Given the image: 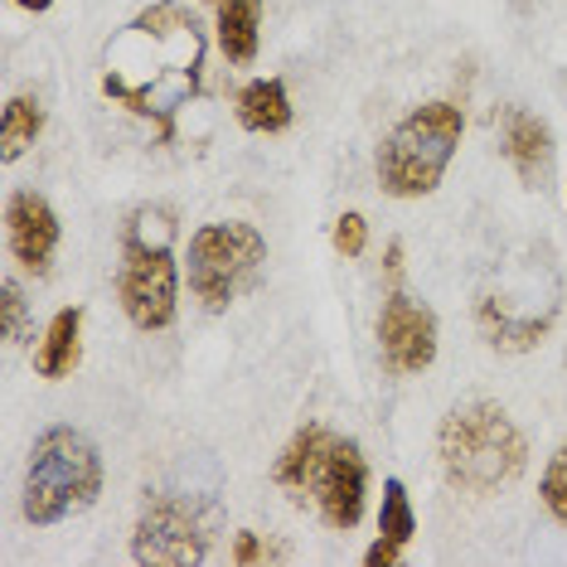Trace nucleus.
<instances>
[{"label":"nucleus","instance_id":"f257e3e1","mask_svg":"<svg viewBox=\"0 0 567 567\" xmlns=\"http://www.w3.org/2000/svg\"><path fill=\"white\" fill-rule=\"evenodd\" d=\"M204 24L175 0L146 6L102 49V97L156 122L161 136L204 87Z\"/></svg>","mask_w":567,"mask_h":567},{"label":"nucleus","instance_id":"f03ea898","mask_svg":"<svg viewBox=\"0 0 567 567\" xmlns=\"http://www.w3.org/2000/svg\"><path fill=\"white\" fill-rule=\"evenodd\" d=\"M436 456H442V475L451 489H461V495H495V489H505L524 475L528 442L499 403L471 398V403H456L442 417Z\"/></svg>","mask_w":567,"mask_h":567},{"label":"nucleus","instance_id":"7ed1b4c3","mask_svg":"<svg viewBox=\"0 0 567 567\" xmlns=\"http://www.w3.org/2000/svg\"><path fill=\"white\" fill-rule=\"evenodd\" d=\"M102 495V451L79 427H49L34 436L24 466V519L34 528H54L73 514L93 509Z\"/></svg>","mask_w":567,"mask_h":567},{"label":"nucleus","instance_id":"20e7f679","mask_svg":"<svg viewBox=\"0 0 567 567\" xmlns=\"http://www.w3.org/2000/svg\"><path fill=\"white\" fill-rule=\"evenodd\" d=\"M122 311L136 330H165L179 306L175 272V214L161 204H141L122 234Z\"/></svg>","mask_w":567,"mask_h":567},{"label":"nucleus","instance_id":"39448f33","mask_svg":"<svg viewBox=\"0 0 567 567\" xmlns=\"http://www.w3.org/2000/svg\"><path fill=\"white\" fill-rule=\"evenodd\" d=\"M461 132H466V112L456 102H427V107H412L403 122L383 136L379 146V185L383 195L393 199H422L442 185L451 156L461 146Z\"/></svg>","mask_w":567,"mask_h":567},{"label":"nucleus","instance_id":"423d86ee","mask_svg":"<svg viewBox=\"0 0 567 567\" xmlns=\"http://www.w3.org/2000/svg\"><path fill=\"white\" fill-rule=\"evenodd\" d=\"M558 306H563V287H558L553 262L528 257L524 267H514V272L499 277L495 291L481 296L475 316H481V330H485V340L495 344V350L524 354L553 330Z\"/></svg>","mask_w":567,"mask_h":567},{"label":"nucleus","instance_id":"0eeeda50","mask_svg":"<svg viewBox=\"0 0 567 567\" xmlns=\"http://www.w3.org/2000/svg\"><path fill=\"white\" fill-rule=\"evenodd\" d=\"M267 262V238L243 218L204 224L189 238V291L204 301V311H228L243 291L257 281Z\"/></svg>","mask_w":567,"mask_h":567},{"label":"nucleus","instance_id":"6e6552de","mask_svg":"<svg viewBox=\"0 0 567 567\" xmlns=\"http://www.w3.org/2000/svg\"><path fill=\"white\" fill-rule=\"evenodd\" d=\"M132 558L136 563H161V567H185L209 558V528H204L199 509L179 495H146L132 538Z\"/></svg>","mask_w":567,"mask_h":567},{"label":"nucleus","instance_id":"1a4fd4ad","mask_svg":"<svg viewBox=\"0 0 567 567\" xmlns=\"http://www.w3.org/2000/svg\"><path fill=\"white\" fill-rule=\"evenodd\" d=\"M306 495L316 499L320 519L334 534H350V528L364 519V495H369V466H364V451H359L354 436H326L320 446L311 481H306Z\"/></svg>","mask_w":567,"mask_h":567},{"label":"nucleus","instance_id":"9d476101","mask_svg":"<svg viewBox=\"0 0 567 567\" xmlns=\"http://www.w3.org/2000/svg\"><path fill=\"white\" fill-rule=\"evenodd\" d=\"M379 350L393 373H422L436 359V316L427 301L408 296L403 287H389L379 311Z\"/></svg>","mask_w":567,"mask_h":567},{"label":"nucleus","instance_id":"9b49d317","mask_svg":"<svg viewBox=\"0 0 567 567\" xmlns=\"http://www.w3.org/2000/svg\"><path fill=\"white\" fill-rule=\"evenodd\" d=\"M6 243H10V252H16V262L24 267V272L44 277L49 267H54V248H59L54 204H49L44 195H34V189L10 195V204H6Z\"/></svg>","mask_w":567,"mask_h":567},{"label":"nucleus","instance_id":"f8f14e48","mask_svg":"<svg viewBox=\"0 0 567 567\" xmlns=\"http://www.w3.org/2000/svg\"><path fill=\"white\" fill-rule=\"evenodd\" d=\"M499 141H505V161L514 165V175L524 179V189H548L553 161H558V146H553L548 122L534 117L528 107H505Z\"/></svg>","mask_w":567,"mask_h":567},{"label":"nucleus","instance_id":"ddd939ff","mask_svg":"<svg viewBox=\"0 0 567 567\" xmlns=\"http://www.w3.org/2000/svg\"><path fill=\"white\" fill-rule=\"evenodd\" d=\"M417 534V514H412V499H408V485L403 481H389L383 485V509H379V538L373 548L364 553L369 567H393L403 558V548L412 544Z\"/></svg>","mask_w":567,"mask_h":567},{"label":"nucleus","instance_id":"4468645a","mask_svg":"<svg viewBox=\"0 0 567 567\" xmlns=\"http://www.w3.org/2000/svg\"><path fill=\"white\" fill-rule=\"evenodd\" d=\"M83 359V306H63V311L44 326V340L34 350V373L40 379H69Z\"/></svg>","mask_w":567,"mask_h":567},{"label":"nucleus","instance_id":"2eb2a0df","mask_svg":"<svg viewBox=\"0 0 567 567\" xmlns=\"http://www.w3.org/2000/svg\"><path fill=\"white\" fill-rule=\"evenodd\" d=\"M234 112L243 122V132H257V136H277L291 126V97H287V83L281 79H257L248 83L243 93L234 97Z\"/></svg>","mask_w":567,"mask_h":567},{"label":"nucleus","instance_id":"dca6fc26","mask_svg":"<svg viewBox=\"0 0 567 567\" xmlns=\"http://www.w3.org/2000/svg\"><path fill=\"white\" fill-rule=\"evenodd\" d=\"M218 6V49L228 63L257 59V34H262V0H214Z\"/></svg>","mask_w":567,"mask_h":567},{"label":"nucleus","instance_id":"f3484780","mask_svg":"<svg viewBox=\"0 0 567 567\" xmlns=\"http://www.w3.org/2000/svg\"><path fill=\"white\" fill-rule=\"evenodd\" d=\"M326 427H301L287 442V451L277 456V466H272V481L287 489V495L296 499V505H306V481H311V466H316V456H320V446H326Z\"/></svg>","mask_w":567,"mask_h":567},{"label":"nucleus","instance_id":"a211bd4d","mask_svg":"<svg viewBox=\"0 0 567 567\" xmlns=\"http://www.w3.org/2000/svg\"><path fill=\"white\" fill-rule=\"evenodd\" d=\"M40 132H44V102L34 93H16L6 102V117H0V156H6V165L20 161L40 141Z\"/></svg>","mask_w":567,"mask_h":567},{"label":"nucleus","instance_id":"6ab92c4d","mask_svg":"<svg viewBox=\"0 0 567 567\" xmlns=\"http://www.w3.org/2000/svg\"><path fill=\"white\" fill-rule=\"evenodd\" d=\"M0 330H6L10 350L30 340V301H24L20 281H0Z\"/></svg>","mask_w":567,"mask_h":567},{"label":"nucleus","instance_id":"aec40b11","mask_svg":"<svg viewBox=\"0 0 567 567\" xmlns=\"http://www.w3.org/2000/svg\"><path fill=\"white\" fill-rule=\"evenodd\" d=\"M538 495H544V505H548L553 519L567 528V442L548 456L544 475H538Z\"/></svg>","mask_w":567,"mask_h":567},{"label":"nucleus","instance_id":"412c9836","mask_svg":"<svg viewBox=\"0 0 567 567\" xmlns=\"http://www.w3.org/2000/svg\"><path fill=\"white\" fill-rule=\"evenodd\" d=\"M369 248V224H364V214H340L334 218V252L340 257H364Z\"/></svg>","mask_w":567,"mask_h":567},{"label":"nucleus","instance_id":"4be33fe9","mask_svg":"<svg viewBox=\"0 0 567 567\" xmlns=\"http://www.w3.org/2000/svg\"><path fill=\"white\" fill-rule=\"evenodd\" d=\"M267 558V548L257 544V534H248V528H243V534L234 538V563L238 567H252V563H262Z\"/></svg>","mask_w":567,"mask_h":567},{"label":"nucleus","instance_id":"5701e85b","mask_svg":"<svg viewBox=\"0 0 567 567\" xmlns=\"http://www.w3.org/2000/svg\"><path fill=\"white\" fill-rule=\"evenodd\" d=\"M16 6H20V10H30V16H40V10H49L54 0H16Z\"/></svg>","mask_w":567,"mask_h":567}]
</instances>
